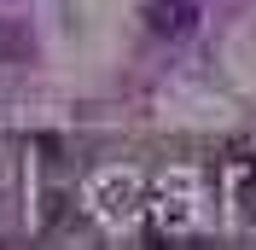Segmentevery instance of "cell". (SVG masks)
<instances>
[{
    "instance_id": "1",
    "label": "cell",
    "mask_w": 256,
    "mask_h": 250,
    "mask_svg": "<svg viewBox=\"0 0 256 250\" xmlns=\"http://www.w3.org/2000/svg\"><path fill=\"white\" fill-rule=\"evenodd\" d=\"M146 30L163 35V41H186L198 30V0H146Z\"/></svg>"
}]
</instances>
